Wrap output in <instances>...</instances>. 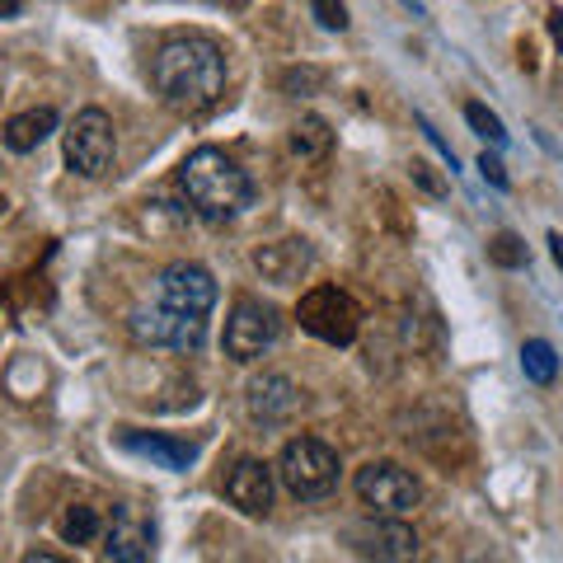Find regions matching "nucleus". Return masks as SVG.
I'll return each mask as SVG.
<instances>
[{"instance_id":"obj_18","label":"nucleus","mask_w":563,"mask_h":563,"mask_svg":"<svg viewBox=\"0 0 563 563\" xmlns=\"http://www.w3.org/2000/svg\"><path fill=\"white\" fill-rule=\"evenodd\" d=\"M329 146H333V132H329V122L324 118H301L291 128V151L301 155V161H320V155H329Z\"/></svg>"},{"instance_id":"obj_9","label":"nucleus","mask_w":563,"mask_h":563,"mask_svg":"<svg viewBox=\"0 0 563 563\" xmlns=\"http://www.w3.org/2000/svg\"><path fill=\"white\" fill-rule=\"evenodd\" d=\"M155 301L207 320L211 306H217V277H211L202 263H169V268L155 277Z\"/></svg>"},{"instance_id":"obj_6","label":"nucleus","mask_w":563,"mask_h":563,"mask_svg":"<svg viewBox=\"0 0 563 563\" xmlns=\"http://www.w3.org/2000/svg\"><path fill=\"white\" fill-rule=\"evenodd\" d=\"M352 488H357V498L372 507L376 517H404L413 512V507L422 503V484L413 470H404L399 461H372L357 470V479H352Z\"/></svg>"},{"instance_id":"obj_11","label":"nucleus","mask_w":563,"mask_h":563,"mask_svg":"<svg viewBox=\"0 0 563 563\" xmlns=\"http://www.w3.org/2000/svg\"><path fill=\"white\" fill-rule=\"evenodd\" d=\"M347 544L362 559H380V563H399L418 554V536L404 526L399 517H380V521H357L347 526Z\"/></svg>"},{"instance_id":"obj_23","label":"nucleus","mask_w":563,"mask_h":563,"mask_svg":"<svg viewBox=\"0 0 563 563\" xmlns=\"http://www.w3.org/2000/svg\"><path fill=\"white\" fill-rule=\"evenodd\" d=\"M479 174H484V179L493 184V188H507V169H503V161H498V155H479Z\"/></svg>"},{"instance_id":"obj_21","label":"nucleus","mask_w":563,"mask_h":563,"mask_svg":"<svg viewBox=\"0 0 563 563\" xmlns=\"http://www.w3.org/2000/svg\"><path fill=\"white\" fill-rule=\"evenodd\" d=\"M488 258H493V263H498V268H526V258H531V254H526V244H521V235H512V231H503L498 240H493V244H488Z\"/></svg>"},{"instance_id":"obj_20","label":"nucleus","mask_w":563,"mask_h":563,"mask_svg":"<svg viewBox=\"0 0 563 563\" xmlns=\"http://www.w3.org/2000/svg\"><path fill=\"white\" fill-rule=\"evenodd\" d=\"M465 122L474 132H479L484 141H493V146H507V128H503V118L498 113H488L484 103H465Z\"/></svg>"},{"instance_id":"obj_15","label":"nucleus","mask_w":563,"mask_h":563,"mask_svg":"<svg viewBox=\"0 0 563 563\" xmlns=\"http://www.w3.org/2000/svg\"><path fill=\"white\" fill-rule=\"evenodd\" d=\"M296 409H301V390H296L287 376L268 372V376H258L250 385V418L263 422V428H277V422H287Z\"/></svg>"},{"instance_id":"obj_3","label":"nucleus","mask_w":563,"mask_h":563,"mask_svg":"<svg viewBox=\"0 0 563 563\" xmlns=\"http://www.w3.org/2000/svg\"><path fill=\"white\" fill-rule=\"evenodd\" d=\"M273 474L282 479V488H287L291 498L320 503L339 488L343 465H339V451H333L329 442H320V437H291V442L282 446Z\"/></svg>"},{"instance_id":"obj_24","label":"nucleus","mask_w":563,"mask_h":563,"mask_svg":"<svg viewBox=\"0 0 563 563\" xmlns=\"http://www.w3.org/2000/svg\"><path fill=\"white\" fill-rule=\"evenodd\" d=\"M301 85H320V76H314V70H306V76H301V70H291V76H287V90H301Z\"/></svg>"},{"instance_id":"obj_27","label":"nucleus","mask_w":563,"mask_h":563,"mask_svg":"<svg viewBox=\"0 0 563 563\" xmlns=\"http://www.w3.org/2000/svg\"><path fill=\"white\" fill-rule=\"evenodd\" d=\"M550 250H554V263L563 268V235H550Z\"/></svg>"},{"instance_id":"obj_19","label":"nucleus","mask_w":563,"mask_h":563,"mask_svg":"<svg viewBox=\"0 0 563 563\" xmlns=\"http://www.w3.org/2000/svg\"><path fill=\"white\" fill-rule=\"evenodd\" d=\"M521 372H526V380H536V385H554V376H559V352H554V343L526 339L521 343Z\"/></svg>"},{"instance_id":"obj_2","label":"nucleus","mask_w":563,"mask_h":563,"mask_svg":"<svg viewBox=\"0 0 563 563\" xmlns=\"http://www.w3.org/2000/svg\"><path fill=\"white\" fill-rule=\"evenodd\" d=\"M174 179H179V192H184V202H188L192 217H202L211 225L235 221L240 211L254 202V179L217 146H198L179 165Z\"/></svg>"},{"instance_id":"obj_22","label":"nucleus","mask_w":563,"mask_h":563,"mask_svg":"<svg viewBox=\"0 0 563 563\" xmlns=\"http://www.w3.org/2000/svg\"><path fill=\"white\" fill-rule=\"evenodd\" d=\"M310 14L329 33H343L347 29V5H343V0H310Z\"/></svg>"},{"instance_id":"obj_28","label":"nucleus","mask_w":563,"mask_h":563,"mask_svg":"<svg viewBox=\"0 0 563 563\" xmlns=\"http://www.w3.org/2000/svg\"><path fill=\"white\" fill-rule=\"evenodd\" d=\"M404 5H409L413 14H422V0H404Z\"/></svg>"},{"instance_id":"obj_14","label":"nucleus","mask_w":563,"mask_h":563,"mask_svg":"<svg viewBox=\"0 0 563 563\" xmlns=\"http://www.w3.org/2000/svg\"><path fill=\"white\" fill-rule=\"evenodd\" d=\"M118 446L132 451V455H146L161 470H188L198 461V442H179V437H161V432H136V428H122L118 432Z\"/></svg>"},{"instance_id":"obj_1","label":"nucleus","mask_w":563,"mask_h":563,"mask_svg":"<svg viewBox=\"0 0 563 563\" xmlns=\"http://www.w3.org/2000/svg\"><path fill=\"white\" fill-rule=\"evenodd\" d=\"M151 85L165 109L198 118L217 109L225 95V52L207 33H174L155 47L151 57Z\"/></svg>"},{"instance_id":"obj_17","label":"nucleus","mask_w":563,"mask_h":563,"mask_svg":"<svg viewBox=\"0 0 563 563\" xmlns=\"http://www.w3.org/2000/svg\"><path fill=\"white\" fill-rule=\"evenodd\" d=\"M99 531H103V521H99V507H90V503H70L57 517V536L66 544H95Z\"/></svg>"},{"instance_id":"obj_26","label":"nucleus","mask_w":563,"mask_h":563,"mask_svg":"<svg viewBox=\"0 0 563 563\" xmlns=\"http://www.w3.org/2000/svg\"><path fill=\"white\" fill-rule=\"evenodd\" d=\"M550 29H554V38L563 43V10H554V14H550Z\"/></svg>"},{"instance_id":"obj_7","label":"nucleus","mask_w":563,"mask_h":563,"mask_svg":"<svg viewBox=\"0 0 563 563\" xmlns=\"http://www.w3.org/2000/svg\"><path fill=\"white\" fill-rule=\"evenodd\" d=\"M277 339H282V314L273 306L254 301V296H244V301H235L231 320H225L221 347L231 362H258Z\"/></svg>"},{"instance_id":"obj_13","label":"nucleus","mask_w":563,"mask_h":563,"mask_svg":"<svg viewBox=\"0 0 563 563\" xmlns=\"http://www.w3.org/2000/svg\"><path fill=\"white\" fill-rule=\"evenodd\" d=\"M314 263V250L306 240H273L263 244V250H254V268L273 282V287H296Z\"/></svg>"},{"instance_id":"obj_16","label":"nucleus","mask_w":563,"mask_h":563,"mask_svg":"<svg viewBox=\"0 0 563 563\" xmlns=\"http://www.w3.org/2000/svg\"><path fill=\"white\" fill-rule=\"evenodd\" d=\"M57 122H62L57 109H47V103H43V109H29L20 118H10L5 128H0V141H5L14 155H29V151H38L52 132H57Z\"/></svg>"},{"instance_id":"obj_10","label":"nucleus","mask_w":563,"mask_h":563,"mask_svg":"<svg viewBox=\"0 0 563 563\" xmlns=\"http://www.w3.org/2000/svg\"><path fill=\"white\" fill-rule=\"evenodd\" d=\"M155 554V526L132 503H118L103 531V559L109 563H146Z\"/></svg>"},{"instance_id":"obj_4","label":"nucleus","mask_w":563,"mask_h":563,"mask_svg":"<svg viewBox=\"0 0 563 563\" xmlns=\"http://www.w3.org/2000/svg\"><path fill=\"white\" fill-rule=\"evenodd\" d=\"M296 320H301L310 339H320L329 347H347L362 329V306L339 287H310L301 296V306H296Z\"/></svg>"},{"instance_id":"obj_8","label":"nucleus","mask_w":563,"mask_h":563,"mask_svg":"<svg viewBox=\"0 0 563 563\" xmlns=\"http://www.w3.org/2000/svg\"><path fill=\"white\" fill-rule=\"evenodd\" d=\"M132 339L146 343V347H174V352H198L207 339V320L202 314H184V310H169V306H141L132 310Z\"/></svg>"},{"instance_id":"obj_25","label":"nucleus","mask_w":563,"mask_h":563,"mask_svg":"<svg viewBox=\"0 0 563 563\" xmlns=\"http://www.w3.org/2000/svg\"><path fill=\"white\" fill-rule=\"evenodd\" d=\"M20 5H24V0H0V20H14V14H20Z\"/></svg>"},{"instance_id":"obj_5","label":"nucleus","mask_w":563,"mask_h":563,"mask_svg":"<svg viewBox=\"0 0 563 563\" xmlns=\"http://www.w3.org/2000/svg\"><path fill=\"white\" fill-rule=\"evenodd\" d=\"M118 155V136H113V118L103 109H80L76 122L66 128V165L80 179H103L113 169Z\"/></svg>"},{"instance_id":"obj_12","label":"nucleus","mask_w":563,"mask_h":563,"mask_svg":"<svg viewBox=\"0 0 563 563\" xmlns=\"http://www.w3.org/2000/svg\"><path fill=\"white\" fill-rule=\"evenodd\" d=\"M225 498L244 517H268L273 512V470L263 461H235L225 474Z\"/></svg>"}]
</instances>
